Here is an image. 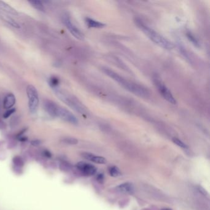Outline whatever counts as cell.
<instances>
[{
  "mask_svg": "<svg viewBox=\"0 0 210 210\" xmlns=\"http://www.w3.org/2000/svg\"><path fill=\"white\" fill-rule=\"evenodd\" d=\"M172 141L175 144H176L177 145V146H179V147H180L181 148H183V149H187V145L185 144H184L182 141H181L178 138H173Z\"/></svg>",
  "mask_w": 210,
  "mask_h": 210,
  "instance_id": "obj_21",
  "label": "cell"
},
{
  "mask_svg": "<svg viewBox=\"0 0 210 210\" xmlns=\"http://www.w3.org/2000/svg\"><path fill=\"white\" fill-rule=\"evenodd\" d=\"M13 163L15 166L22 167L24 165V161L23 159L19 156H15L13 158Z\"/></svg>",
  "mask_w": 210,
  "mask_h": 210,
  "instance_id": "obj_19",
  "label": "cell"
},
{
  "mask_svg": "<svg viewBox=\"0 0 210 210\" xmlns=\"http://www.w3.org/2000/svg\"><path fill=\"white\" fill-rule=\"evenodd\" d=\"M76 168L81 174L86 176L94 175L97 171V169L94 166L90 163L83 162V161L78 162L76 165Z\"/></svg>",
  "mask_w": 210,
  "mask_h": 210,
  "instance_id": "obj_8",
  "label": "cell"
},
{
  "mask_svg": "<svg viewBox=\"0 0 210 210\" xmlns=\"http://www.w3.org/2000/svg\"><path fill=\"white\" fill-rule=\"evenodd\" d=\"M45 110L50 116L52 117H57V112L59 106L51 101H46L44 103Z\"/></svg>",
  "mask_w": 210,
  "mask_h": 210,
  "instance_id": "obj_10",
  "label": "cell"
},
{
  "mask_svg": "<svg viewBox=\"0 0 210 210\" xmlns=\"http://www.w3.org/2000/svg\"><path fill=\"white\" fill-rule=\"evenodd\" d=\"M56 117H59L71 124L76 125L78 123V120L76 117L69 110L62 107L59 106Z\"/></svg>",
  "mask_w": 210,
  "mask_h": 210,
  "instance_id": "obj_7",
  "label": "cell"
},
{
  "mask_svg": "<svg viewBox=\"0 0 210 210\" xmlns=\"http://www.w3.org/2000/svg\"><path fill=\"white\" fill-rule=\"evenodd\" d=\"M15 112V109H14V108H12L11 109H9V110H7L4 114L3 115V117L4 118H7L8 117H9L12 114H14V113Z\"/></svg>",
  "mask_w": 210,
  "mask_h": 210,
  "instance_id": "obj_23",
  "label": "cell"
},
{
  "mask_svg": "<svg viewBox=\"0 0 210 210\" xmlns=\"http://www.w3.org/2000/svg\"><path fill=\"white\" fill-rule=\"evenodd\" d=\"M102 70L105 74L114 79L115 82L130 93L143 98H148L150 97V91L144 86L126 79L109 68L102 67Z\"/></svg>",
  "mask_w": 210,
  "mask_h": 210,
  "instance_id": "obj_1",
  "label": "cell"
},
{
  "mask_svg": "<svg viewBox=\"0 0 210 210\" xmlns=\"http://www.w3.org/2000/svg\"><path fill=\"white\" fill-rule=\"evenodd\" d=\"M62 20L69 31L75 38L79 40H83L85 39L83 34L71 22L69 15H64L62 18Z\"/></svg>",
  "mask_w": 210,
  "mask_h": 210,
  "instance_id": "obj_6",
  "label": "cell"
},
{
  "mask_svg": "<svg viewBox=\"0 0 210 210\" xmlns=\"http://www.w3.org/2000/svg\"><path fill=\"white\" fill-rule=\"evenodd\" d=\"M136 25L138 26L143 33L146 35L152 42L158 46L164 48L165 50H171L173 48V44L169 42L167 39L160 35L155 30H153L145 24L139 19L136 18L135 20Z\"/></svg>",
  "mask_w": 210,
  "mask_h": 210,
  "instance_id": "obj_2",
  "label": "cell"
},
{
  "mask_svg": "<svg viewBox=\"0 0 210 210\" xmlns=\"http://www.w3.org/2000/svg\"><path fill=\"white\" fill-rule=\"evenodd\" d=\"M81 156L85 159L93 161V162L98 164H105L106 163L107 160L106 159L100 156H97L93 153H89V152H82L81 153Z\"/></svg>",
  "mask_w": 210,
  "mask_h": 210,
  "instance_id": "obj_9",
  "label": "cell"
},
{
  "mask_svg": "<svg viewBox=\"0 0 210 210\" xmlns=\"http://www.w3.org/2000/svg\"><path fill=\"white\" fill-rule=\"evenodd\" d=\"M0 9L6 12L9 14L14 15H18V12L13 7H12L9 4L4 3L3 1H0Z\"/></svg>",
  "mask_w": 210,
  "mask_h": 210,
  "instance_id": "obj_13",
  "label": "cell"
},
{
  "mask_svg": "<svg viewBox=\"0 0 210 210\" xmlns=\"http://www.w3.org/2000/svg\"><path fill=\"white\" fill-rule=\"evenodd\" d=\"M161 210H172L171 209H170V208H163V209H161Z\"/></svg>",
  "mask_w": 210,
  "mask_h": 210,
  "instance_id": "obj_26",
  "label": "cell"
},
{
  "mask_svg": "<svg viewBox=\"0 0 210 210\" xmlns=\"http://www.w3.org/2000/svg\"><path fill=\"white\" fill-rule=\"evenodd\" d=\"M187 37L189 38V39L190 40V41L194 44L195 46H199V43L198 42V40L196 39V38L193 36L192 34H191L190 33H188L187 34Z\"/></svg>",
  "mask_w": 210,
  "mask_h": 210,
  "instance_id": "obj_22",
  "label": "cell"
},
{
  "mask_svg": "<svg viewBox=\"0 0 210 210\" xmlns=\"http://www.w3.org/2000/svg\"><path fill=\"white\" fill-rule=\"evenodd\" d=\"M15 104V98L13 94L9 93L6 96L3 102V107L5 109H11Z\"/></svg>",
  "mask_w": 210,
  "mask_h": 210,
  "instance_id": "obj_11",
  "label": "cell"
},
{
  "mask_svg": "<svg viewBox=\"0 0 210 210\" xmlns=\"http://www.w3.org/2000/svg\"><path fill=\"white\" fill-rule=\"evenodd\" d=\"M54 90L56 96L70 107L78 112L80 114L86 115L87 114L86 108L74 97L67 94L63 91L59 90L58 88H54Z\"/></svg>",
  "mask_w": 210,
  "mask_h": 210,
  "instance_id": "obj_3",
  "label": "cell"
},
{
  "mask_svg": "<svg viewBox=\"0 0 210 210\" xmlns=\"http://www.w3.org/2000/svg\"><path fill=\"white\" fill-rule=\"evenodd\" d=\"M31 145H33L34 146H37V145L42 144V141H39V140H37V139L34 140L31 142Z\"/></svg>",
  "mask_w": 210,
  "mask_h": 210,
  "instance_id": "obj_24",
  "label": "cell"
},
{
  "mask_svg": "<svg viewBox=\"0 0 210 210\" xmlns=\"http://www.w3.org/2000/svg\"><path fill=\"white\" fill-rule=\"evenodd\" d=\"M153 82L157 88H158V90L160 94L163 96V98L169 102L170 104H176L177 103L176 99L172 94L171 92L169 91V89L162 83L157 77H155L153 78Z\"/></svg>",
  "mask_w": 210,
  "mask_h": 210,
  "instance_id": "obj_5",
  "label": "cell"
},
{
  "mask_svg": "<svg viewBox=\"0 0 210 210\" xmlns=\"http://www.w3.org/2000/svg\"><path fill=\"white\" fill-rule=\"evenodd\" d=\"M27 95L29 110L31 114H35L37 112L39 106V97L36 88L31 85H28L27 87Z\"/></svg>",
  "mask_w": 210,
  "mask_h": 210,
  "instance_id": "obj_4",
  "label": "cell"
},
{
  "mask_svg": "<svg viewBox=\"0 0 210 210\" xmlns=\"http://www.w3.org/2000/svg\"><path fill=\"white\" fill-rule=\"evenodd\" d=\"M62 141L63 143L69 145H76L78 142V140L74 138H65L62 140Z\"/></svg>",
  "mask_w": 210,
  "mask_h": 210,
  "instance_id": "obj_20",
  "label": "cell"
},
{
  "mask_svg": "<svg viewBox=\"0 0 210 210\" xmlns=\"http://www.w3.org/2000/svg\"><path fill=\"white\" fill-rule=\"evenodd\" d=\"M1 18L5 21L8 24H9V25L15 28H20V26L19 24L15 21L12 18H11L10 16L7 15H4V14H1Z\"/></svg>",
  "mask_w": 210,
  "mask_h": 210,
  "instance_id": "obj_15",
  "label": "cell"
},
{
  "mask_svg": "<svg viewBox=\"0 0 210 210\" xmlns=\"http://www.w3.org/2000/svg\"><path fill=\"white\" fill-rule=\"evenodd\" d=\"M85 22L86 25L90 28H101L106 26V24L102 22L96 21L91 18H86L85 19Z\"/></svg>",
  "mask_w": 210,
  "mask_h": 210,
  "instance_id": "obj_14",
  "label": "cell"
},
{
  "mask_svg": "<svg viewBox=\"0 0 210 210\" xmlns=\"http://www.w3.org/2000/svg\"><path fill=\"white\" fill-rule=\"evenodd\" d=\"M44 155L46 157H48V158L51 157V153L50 152H49L48 150H44Z\"/></svg>",
  "mask_w": 210,
  "mask_h": 210,
  "instance_id": "obj_25",
  "label": "cell"
},
{
  "mask_svg": "<svg viewBox=\"0 0 210 210\" xmlns=\"http://www.w3.org/2000/svg\"><path fill=\"white\" fill-rule=\"evenodd\" d=\"M59 83H60L59 79L55 76H53V77H51V78H50L49 82H48V83H49L50 86H51V87L53 89H54L55 88H58Z\"/></svg>",
  "mask_w": 210,
  "mask_h": 210,
  "instance_id": "obj_18",
  "label": "cell"
},
{
  "mask_svg": "<svg viewBox=\"0 0 210 210\" xmlns=\"http://www.w3.org/2000/svg\"><path fill=\"white\" fill-rule=\"evenodd\" d=\"M109 171L110 175L112 177H118V176H121V174H122L119 168L117 166H115L110 167V168L109 169Z\"/></svg>",
  "mask_w": 210,
  "mask_h": 210,
  "instance_id": "obj_17",
  "label": "cell"
},
{
  "mask_svg": "<svg viewBox=\"0 0 210 210\" xmlns=\"http://www.w3.org/2000/svg\"><path fill=\"white\" fill-rule=\"evenodd\" d=\"M117 191L123 193H131L134 191L133 185L130 182H125L120 184L116 187Z\"/></svg>",
  "mask_w": 210,
  "mask_h": 210,
  "instance_id": "obj_12",
  "label": "cell"
},
{
  "mask_svg": "<svg viewBox=\"0 0 210 210\" xmlns=\"http://www.w3.org/2000/svg\"><path fill=\"white\" fill-rule=\"evenodd\" d=\"M28 3L33 6L35 9H37L39 11L41 12H44L45 9L44 5L43 3L40 1H36V0H34V1H28Z\"/></svg>",
  "mask_w": 210,
  "mask_h": 210,
  "instance_id": "obj_16",
  "label": "cell"
}]
</instances>
